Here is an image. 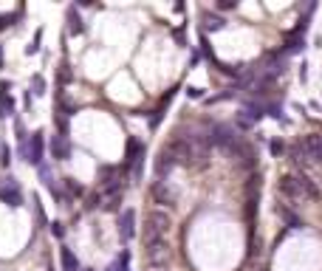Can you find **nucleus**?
<instances>
[{"mask_svg": "<svg viewBox=\"0 0 322 271\" xmlns=\"http://www.w3.org/2000/svg\"><path fill=\"white\" fill-rule=\"evenodd\" d=\"M170 226H172V220H170V215H167L164 209L147 212V217H144V246L164 240V235L170 232Z\"/></svg>", "mask_w": 322, "mask_h": 271, "instance_id": "obj_1", "label": "nucleus"}, {"mask_svg": "<svg viewBox=\"0 0 322 271\" xmlns=\"http://www.w3.org/2000/svg\"><path fill=\"white\" fill-rule=\"evenodd\" d=\"M291 158L297 164H316L322 158V136H316V133L303 136V139L291 147Z\"/></svg>", "mask_w": 322, "mask_h": 271, "instance_id": "obj_2", "label": "nucleus"}, {"mask_svg": "<svg viewBox=\"0 0 322 271\" xmlns=\"http://www.w3.org/2000/svg\"><path fill=\"white\" fill-rule=\"evenodd\" d=\"M0 201L9 206V209H20L23 206V189H20V181L12 175H3L0 178Z\"/></svg>", "mask_w": 322, "mask_h": 271, "instance_id": "obj_3", "label": "nucleus"}, {"mask_svg": "<svg viewBox=\"0 0 322 271\" xmlns=\"http://www.w3.org/2000/svg\"><path fill=\"white\" fill-rule=\"evenodd\" d=\"M144 260H147L150 268H167V265H170V246H167V240L144 246Z\"/></svg>", "mask_w": 322, "mask_h": 271, "instance_id": "obj_4", "label": "nucleus"}, {"mask_svg": "<svg viewBox=\"0 0 322 271\" xmlns=\"http://www.w3.org/2000/svg\"><path fill=\"white\" fill-rule=\"evenodd\" d=\"M43 153H45V139H43V130H34L29 136V164L40 167L43 164Z\"/></svg>", "mask_w": 322, "mask_h": 271, "instance_id": "obj_5", "label": "nucleus"}, {"mask_svg": "<svg viewBox=\"0 0 322 271\" xmlns=\"http://www.w3.org/2000/svg\"><path fill=\"white\" fill-rule=\"evenodd\" d=\"M119 237H122L125 243H130L136 237V212L133 209H125L122 215H119Z\"/></svg>", "mask_w": 322, "mask_h": 271, "instance_id": "obj_6", "label": "nucleus"}, {"mask_svg": "<svg viewBox=\"0 0 322 271\" xmlns=\"http://www.w3.org/2000/svg\"><path fill=\"white\" fill-rule=\"evenodd\" d=\"M153 198H156V204L172 206L178 201V195H176V189H172L167 181H156V184H153Z\"/></svg>", "mask_w": 322, "mask_h": 271, "instance_id": "obj_7", "label": "nucleus"}, {"mask_svg": "<svg viewBox=\"0 0 322 271\" xmlns=\"http://www.w3.org/2000/svg\"><path fill=\"white\" fill-rule=\"evenodd\" d=\"M277 189L283 195H286V198H291V201H297V204H303V192H300V187H297V178H294V175H283V178L277 181Z\"/></svg>", "mask_w": 322, "mask_h": 271, "instance_id": "obj_8", "label": "nucleus"}, {"mask_svg": "<svg viewBox=\"0 0 322 271\" xmlns=\"http://www.w3.org/2000/svg\"><path fill=\"white\" fill-rule=\"evenodd\" d=\"M51 156L57 158V161H68V158H71V144H68V136H60V133H57V136H51Z\"/></svg>", "mask_w": 322, "mask_h": 271, "instance_id": "obj_9", "label": "nucleus"}, {"mask_svg": "<svg viewBox=\"0 0 322 271\" xmlns=\"http://www.w3.org/2000/svg\"><path fill=\"white\" fill-rule=\"evenodd\" d=\"M172 167H176V156H172L167 147H161V153H158V158H156V175L158 178H167V175L172 173Z\"/></svg>", "mask_w": 322, "mask_h": 271, "instance_id": "obj_10", "label": "nucleus"}, {"mask_svg": "<svg viewBox=\"0 0 322 271\" xmlns=\"http://www.w3.org/2000/svg\"><path fill=\"white\" fill-rule=\"evenodd\" d=\"M229 156H235V158H237V164H240V167H246V169L255 167V158H257V156H255V150H252V147L246 144V141H240V144H237L235 150L229 153Z\"/></svg>", "mask_w": 322, "mask_h": 271, "instance_id": "obj_11", "label": "nucleus"}, {"mask_svg": "<svg viewBox=\"0 0 322 271\" xmlns=\"http://www.w3.org/2000/svg\"><path fill=\"white\" fill-rule=\"evenodd\" d=\"M294 178H297V187H300V192H303L305 201H319V198H322L319 187H316V184L308 178V175H294Z\"/></svg>", "mask_w": 322, "mask_h": 271, "instance_id": "obj_12", "label": "nucleus"}, {"mask_svg": "<svg viewBox=\"0 0 322 271\" xmlns=\"http://www.w3.org/2000/svg\"><path fill=\"white\" fill-rule=\"evenodd\" d=\"M14 113V102H12V85L0 82V119H9Z\"/></svg>", "mask_w": 322, "mask_h": 271, "instance_id": "obj_13", "label": "nucleus"}, {"mask_svg": "<svg viewBox=\"0 0 322 271\" xmlns=\"http://www.w3.org/2000/svg\"><path fill=\"white\" fill-rule=\"evenodd\" d=\"M60 260H62V268L65 271H79V260H77V254H73L68 246L60 249Z\"/></svg>", "mask_w": 322, "mask_h": 271, "instance_id": "obj_14", "label": "nucleus"}, {"mask_svg": "<svg viewBox=\"0 0 322 271\" xmlns=\"http://www.w3.org/2000/svg\"><path fill=\"white\" fill-rule=\"evenodd\" d=\"M68 31H71V34H82V31H85V26H82V17H79L77 6L68 9Z\"/></svg>", "mask_w": 322, "mask_h": 271, "instance_id": "obj_15", "label": "nucleus"}, {"mask_svg": "<svg viewBox=\"0 0 322 271\" xmlns=\"http://www.w3.org/2000/svg\"><path fill=\"white\" fill-rule=\"evenodd\" d=\"M226 26V20L224 17H215V14H204V29H212V31H220Z\"/></svg>", "mask_w": 322, "mask_h": 271, "instance_id": "obj_16", "label": "nucleus"}, {"mask_svg": "<svg viewBox=\"0 0 322 271\" xmlns=\"http://www.w3.org/2000/svg\"><path fill=\"white\" fill-rule=\"evenodd\" d=\"M277 215L283 217V220H286L288 226H291V229H297V226H303V223H300V217L294 215V212H288L286 206H277Z\"/></svg>", "mask_w": 322, "mask_h": 271, "instance_id": "obj_17", "label": "nucleus"}, {"mask_svg": "<svg viewBox=\"0 0 322 271\" xmlns=\"http://www.w3.org/2000/svg\"><path fill=\"white\" fill-rule=\"evenodd\" d=\"M57 79H60V85H68L73 79V71H71V65L68 62H62L60 65V71H57Z\"/></svg>", "mask_w": 322, "mask_h": 271, "instance_id": "obj_18", "label": "nucleus"}, {"mask_svg": "<svg viewBox=\"0 0 322 271\" xmlns=\"http://www.w3.org/2000/svg\"><path fill=\"white\" fill-rule=\"evenodd\" d=\"M31 88H34V90H31L34 96H43V93H45V79L40 77V73H34V77H31Z\"/></svg>", "mask_w": 322, "mask_h": 271, "instance_id": "obj_19", "label": "nucleus"}, {"mask_svg": "<svg viewBox=\"0 0 322 271\" xmlns=\"http://www.w3.org/2000/svg\"><path fill=\"white\" fill-rule=\"evenodd\" d=\"M62 184H65V189H68V195H73V198H79V195L85 192V189L79 187V184H77V181H73V178H62Z\"/></svg>", "mask_w": 322, "mask_h": 271, "instance_id": "obj_20", "label": "nucleus"}, {"mask_svg": "<svg viewBox=\"0 0 322 271\" xmlns=\"http://www.w3.org/2000/svg\"><path fill=\"white\" fill-rule=\"evenodd\" d=\"M119 204H122V195H110V198H105L102 209L105 212H116V209H119Z\"/></svg>", "mask_w": 322, "mask_h": 271, "instance_id": "obj_21", "label": "nucleus"}, {"mask_svg": "<svg viewBox=\"0 0 322 271\" xmlns=\"http://www.w3.org/2000/svg\"><path fill=\"white\" fill-rule=\"evenodd\" d=\"M9 164H12V153L6 144H0V167H9Z\"/></svg>", "mask_w": 322, "mask_h": 271, "instance_id": "obj_22", "label": "nucleus"}, {"mask_svg": "<svg viewBox=\"0 0 322 271\" xmlns=\"http://www.w3.org/2000/svg\"><path fill=\"white\" fill-rule=\"evenodd\" d=\"M116 265H119V271H130V254L122 252V254H119V263H116Z\"/></svg>", "mask_w": 322, "mask_h": 271, "instance_id": "obj_23", "label": "nucleus"}, {"mask_svg": "<svg viewBox=\"0 0 322 271\" xmlns=\"http://www.w3.org/2000/svg\"><path fill=\"white\" fill-rule=\"evenodd\" d=\"M40 37H43V31H37V34H34V42L26 48V54H37V51H40Z\"/></svg>", "mask_w": 322, "mask_h": 271, "instance_id": "obj_24", "label": "nucleus"}, {"mask_svg": "<svg viewBox=\"0 0 322 271\" xmlns=\"http://www.w3.org/2000/svg\"><path fill=\"white\" fill-rule=\"evenodd\" d=\"M99 204H102V192H93L91 198H88V204H85V206H88V209H96Z\"/></svg>", "mask_w": 322, "mask_h": 271, "instance_id": "obj_25", "label": "nucleus"}, {"mask_svg": "<svg viewBox=\"0 0 322 271\" xmlns=\"http://www.w3.org/2000/svg\"><path fill=\"white\" fill-rule=\"evenodd\" d=\"M300 45H303V40H300L297 34L288 37V51H300Z\"/></svg>", "mask_w": 322, "mask_h": 271, "instance_id": "obj_26", "label": "nucleus"}, {"mask_svg": "<svg viewBox=\"0 0 322 271\" xmlns=\"http://www.w3.org/2000/svg\"><path fill=\"white\" fill-rule=\"evenodd\" d=\"M51 232H54L57 237H62V235H65V229H62V223H51Z\"/></svg>", "mask_w": 322, "mask_h": 271, "instance_id": "obj_27", "label": "nucleus"}, {"mask_svg": "<svg viewBox=\"0 0 322 271\" xmlns=\"http://www.w3.org/2000/svg\"><path fill=\"white\" fill-rule=\"evenodd\" d=\"M283 153V141H271V156H280Z\"/></svg>", "mask_w": 322, "mask_h": 271, "instance_id": "obj_28", "label": "nucleus"}, {"mask_svg": "<svg viewBox=\"0 0 322 271\" xmlns=\"http://www.w3.org/2000/svg\"><path fill=\"white\" fill-rule=\"evenodd\" d=\"M187 93H189V96H192V99H201V88H189Z\"/></svg>", "mask_w": 322, "mask_h": 271, "instance_id": "obj_29", "label": "nucleus"}, {"mask_svg": "<svg viewBox=\"0 0 322 271\" xmlns=\"http://www.w3.org/2000/svg\"><path fill=\"white\" fill-rule=\"evenodd\" d=\"M235 6H237L235 0H224V3H220V9H235Z\"/></svg>", "mask_w": 322, "mask_h": 271, "instance_id": "obj_30", "label": "nucleus"}, {"mask_svg": "<svg viewBox=\"0 0 322 271\" xmlns=\"http://www.w3.org/2000/svg\"><path fill=\"white\" fill-rule=\"evenodd\" d=\"M6 65V57H3V45H0V68Z\"/></svg>", "mask_w": 322, "mask_h": 271, "instance_id": "obj_31", "label": "nucleus"}, {"mask_svg": "<svg viewBox=\"0 0 322 271\" xmlns=\"http://www.w3.org/2000/svg\"><path fill=\"white\" fill-rule=\"evenodd\" d=\"M150 271H170V268H150Z\"/></svg>", "mask_w": 322, "mask_h": 271, "instance_id": "obj_32", "label": "nucleus"}, {"mask_svg": "<svg viewBox=\"0 0 322 271\" xmlns=\"http://www.w3.org/2000/svg\"><path fill=\"white\" fill-rule=\"evenodd\" d=\"M260 271H268V268H260Z\"/></svg>", "mask_w": 322, "mask_h": 271, "instance_id": "obj_33", "label": "nucleus"}, {"mask_svg": "<svg viewBox=\"0 0 322 271\" xmlns=\"http://www.w3.org/2000/svg\"><path fill=\"white\" fill-rule=\"evenodd\" d=\"M48 271H54V268H48Z\"/></svg>", "mask_w": 322, "mask_h": 271, "instance_id": "obj_34", "label": "nucleus"}, {"mask_svg": "<svg viewBox=\"0 0 322 271\" xmlns=\"http://www.w3.org/2000/svg\"><path fill=\"white\" fill-rule=\"evenodd\" d=\"M88 271H91V268H88Z\"/></svg>", "mask_w": 322, "mask_h": 271, "instance_id": "obj_35", "label": "nucleus"}]
</instances>
